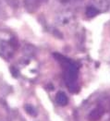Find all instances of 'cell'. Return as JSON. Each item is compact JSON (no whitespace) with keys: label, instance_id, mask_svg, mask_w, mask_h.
I'll list each match as a JSON object with an SVG mask.
<instances>
[{"label":"cell","instance_id":"obj_3","mask_svg":"<svg viewBox=\"0 0 110 121\" xmlns=\"http://www.w3.org/2000/svg\"><path fill=\"white\" fill-rule=\"evenodd\" d=\"M102 115H103V111L101 110L100 108H96V109L92 110V111L90 113V115H89V119H90L91 121H96V120H98V119H100Z\"/></svg>","mask_w":110,"mask_h":121},{"label":"cell","instance_id":"obj_1","mask_svg":"<svg viewBox=\"0 0 110 121\" xmlns=\"http://www.w3.org/2000/svg\"><path fill=\"white\" fill-rule=\"evenodd\" d=\"M17 47L16 39L8 34H0V55L6 57H9L12 56L14 50Z\"/></svg>","mask_w":110,"mask_h":121},{"label":"cell","instance_id":"obj_4","mask_svg":"<svg viewBox=\"0 0 110 121\" xmlns=\"http://www.w3.org/2000/svg\"><path fill=\"white\" fill-rule=\"evenodd\" d=\"M98 13H99L98 9H95V8H93V7H89V8L87 9V10H86V15H87L88 17H90V18H92V17L96 16Z\"/></svg>","mask_w":110,"mask_h":121},{"label":"cell","instance_id":"obj_5","mask_svg":"<svg viewBox=\"0 0 110 121\" xmlns=\"http://www.w3.org/2000/svg\"><path fill=\"white\" fill-rule=\"evenodd\" d=\"M25 110H26V112H27L29 115H31V116H35V115H36L35 109H34L31 105H26V106H25Z\"/></svg>","mask_w":110,"mask_h":121},{"label":"cell","instance_id":"obj_2","mask_svg":"<svg viewBox=\"0 0 110 121\" xmlns=\"http://www.w3.org/2000/svg\"><path fill=\"white\" fill-rule=\"evenodd\" d=\"M56 100H57V103L59 105H62V106L66 105V104H68V102H69L68 96H67L64 92H62V91H59V92L57 94Z\"/></svg>","mask_w":110,"mask_h":121}]
</instances>
